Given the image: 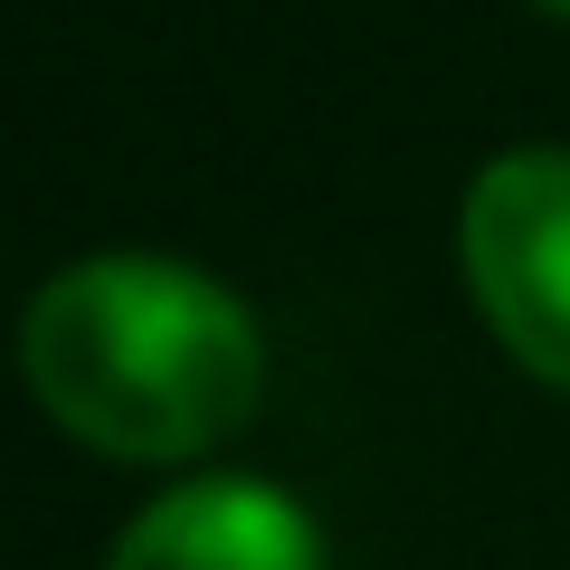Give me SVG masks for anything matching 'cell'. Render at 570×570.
I'll list each match as a JSON object with an SVG mask.
<instances>
[{
  "instance_id": "cell-1",
  "label": "cell",
  "mask_w": 570,
  "mask_h": 570,
  "mask_svg": "<svg viewBox=\"0 0 570 570\" xmlns=\"http://www.w3.org/2000/svg\"><path fill=\"white\" fill-rule=\"evenodd\" d=\"M20 371L39 409L124 466L219 448L266 390V343L219 276L181 257H86L20 314Z\"/></svg>"
},
{
  "instance_id": "cell-2",
  "label": "cell",
  "mask_w": 570,
  "mask_h": 570,
  "mask_svg": "<svg viewBox=\"0 0 570 570\" xmlns=\"http://www.w3.org/2000/svg\"><path fill=\"white\" fill-rule=\"evenodd\" d=\"M466 285L494 343L532 381L570 390V153L523 142L466 190Z\"/></svg>"
},
{
  "instance_id": "cell-3",
  "label": "cell",
  "mask_w": 570,
  "mask_h": 570,
  "mask_svg": "<svg viewBox=\"0 0 570 570\" xmlns=\"http://www.w3.org/2000/svg\"><path fill=\"white\" fill-rule=\"evenodd\" d=\"M105 570H324V532L257 475H200L142 513Z\"/></svg>"
}]
</instances>
